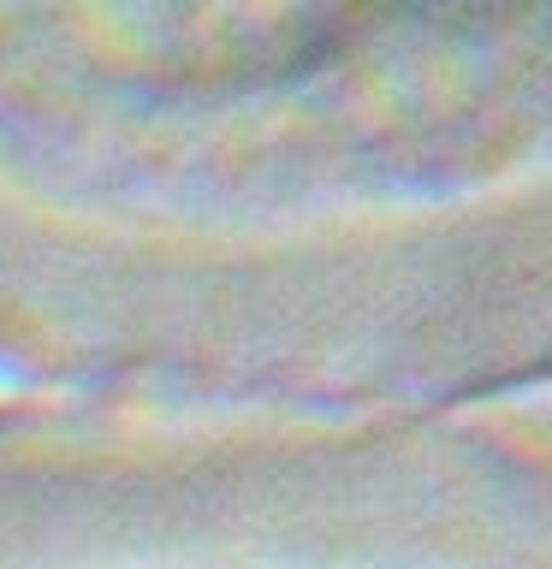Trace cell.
Wrapping results in <instances>:
<instances>
[{
  "instance_id": "1",
  "label": "cell",
  "mask_w": 552,
  "mask_h": 569,
  "mask_svg": "<svg viewBox=\"0 0 552 569\" xmlns=\"http://www.w3.org/2000/svg\"><path fill=\"white\" fill-rule=\"evenodd\" d=\"M256 409L0 403V569H338Z\"/></svg>"
}]
</instances>
